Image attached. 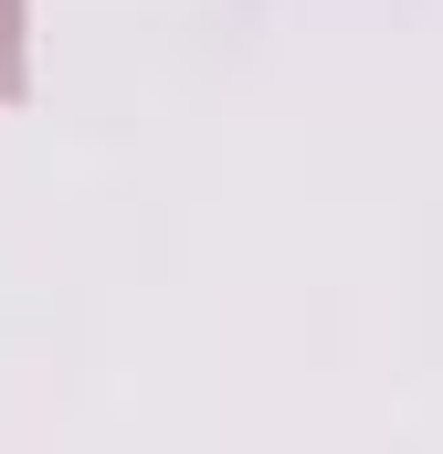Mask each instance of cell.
Wrapping results in <instances>:
<instances>
[{"label":"cell","mask_w":443,"mask_h":454,"mask_svg":"<svg viewBox=\"0 0 443 454\" xmlns=\"http://www.w3.org/2000/svg\"><path fill=\"white\" fill-rule=\"evenodd\" d=\"M32 85V0H0V106Z\"/></svg>","instance_id":"1"}]
</instances>
